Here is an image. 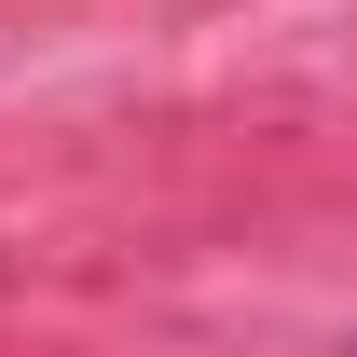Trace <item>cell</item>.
Masks as SVG:
<instances>
[]
</instances>
